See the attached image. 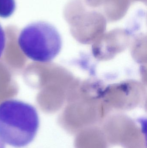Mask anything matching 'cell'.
<instances>
[{"label":"cell","mask_w":147,"mask_h":148,"mask_svg":"<svg viewBox=\"0 0 147 148\" xmlns=\"http://www.w3.org/2000/svg\"><path fill=\"white\" fill-rule=\"evenodd\" d=\"M6 41V35L5 32L0 24V58L5 49Z\"/></svg>","instance_id":"6"},{"label":"cell","mask_w":147,"mask_h":148,"mask_svg":"<svg viewBox=\"0 0 147 148\" xmlns=\"http://www.w3.org/2000/svg\"><path fill=\"white\" fill-rule=\"evenodd\" d=\"M16 8L15 0H0V17H9L14 14Z\"/></svg>","instance_id":"5"},{"label":"cell","mask_w":147,"mask_h":148,"mask_svg":"<svg viewBox=\"0 0 147 148\" xmlns=\"http://www.w3.org/2000/svg\"><path fill=\"white\" fill-rule=\"evenodd\" d=\"M102 129L109 144L124 148H146L143 130L133 123L109 122Z\"/></svg>","instance_id":"3"},{"label":"cell","mask_w":147,"mask_h":148,"mask_svg":"<svg viewBox=\"0 0 147 148\" xmlns=\"http://www.w3.org/2000/svg\"><path fill=\"white\" fill-rule=\"evenodd\" d=\"M19 47L23 53L34 61L48 62L61 51L62 41L57 29L46 22H35L20 32Z\"/></svg>","instance_id":"2"},{"label":"cell","mask_w":147,"mask_h":148,"mask_svg":"<svg viewBox=\"0 0 147 148\" xmlns=\"http://www.w3.org/2000/svg\"><path fill=\"white\" fill-rule=\"evenodd\" d=\"M75 148H108L105 135L101 129L95 127L86 128L77 134Z\"/></svg>","instance_id":"4"},{"label":"cell","mask_w":147,"mask_h":148,"mask_svg":"<svg viewBox=\"0 0 147 148\" xmlns=\"http://www.w3.org/2000/svg\"><path fill=\"white\" fill-rule=\"evenodd\" d=\"M131 3L135 1H140L145 2L146 3V0H130Z\"/></svg>","instance_id":"8"},{"label":"cell","mask_w":147,"mask_h":148,"mask_svg":"<svg viewBox=\"0 0 147 148\" xmlns=\"http://www.w3.org/2000/svg\"><path fill=\"white\" fill-rule=\"evenodd\" d=\"M39 123L36 108L29 103L9 99L0 104V136L10 146L22 148L31 143Z\"/></svg>","instance_id":"1"},{"label":"cell","mask_w":147,"mask_h":148,"mask_svg":"<svg viewBox=\"0 0 147 148\" xmlns=\"http://www.w3.org/2000/svg\"><path fill=\"white\" fill-rule=\"evenodd\" d=\"M0 148H5V142L0 136Z\"/></svg>","instance_id":"7"}]
</instances>
